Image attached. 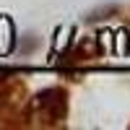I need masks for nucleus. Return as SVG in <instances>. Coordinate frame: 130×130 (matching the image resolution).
<instances>
[{
  "label": "nucleus",
  "instance_id": "1",
  "mask_svg": "<svg viewBox=\"0 0 130 130\" xmlns=\"http://www.w3.org/2000/svg\"><path fill=\"white\" fill-rule=\"evenodd\" d=\"M26 117L34 127H65L70 112V94L62 86H47L26 99Z\"/></svg>",
  "mask_w": 130,
  "mask_h": 130
},
{
  "label": "nucleus",
  "instance_id": "5",
  "mask_svg": "<svg viewBox=\"0 0 130 130\" xmlns=\"http://www.w3.org/2000/svg\"><path fill=\"white\" fill-rule=\"evenodd\" d=\"M37 44H39L37 37H34V34H26V37H24V47H21V55H29V52H34Z\"/></svg>",
  "mask_w": 130,
  "mask_h": 130
},
{
  "label": "nucleus",
  "instance_id": "3",
  "mask_svg": "<svg viewBox=\"0 0 130 130\" xmlns=\"http://www.w3.org/2000/svg\"><path fill=\"white\" fill-rule=\"evenodd\" d=\"M99 57H102V42L94 37H81L60 55V62L62 65H83V62H91Z\"/></svg>",
  "mask_w": 130,
  "mask_h": 130
},
{
  "label": "nucleus",
  "instance_id": "4",
  "mask_svg": "<svg viewBox=\"0 0 130 130\" xmlns=\"http://www.w3.org/2000/svg\"><path fill=\"white\" fill-rule=\"evenodd\" d=\"M115 16H120V5L117 3H107V5H99V8L89 10V13L83 16V21L86 24H96V21H109Z\"/></svg>",
  "mask_w": 130,
  "mask_h": 130
},
{
  "label": "nucleus",
  "instance_id": "2",
  "mask_svg": "<svg viewBox=\"0 0 130 130\" xmlns=\"http://www.w3.org/2000/svg\"><path fill=\"white\" fill-rule=\"evenodd\" d=\"M26 81L13 70H0V112L26 104Z\"/></svg>",
  "mask_w": 130,
  "mask_h": 130
}]
</instances>
